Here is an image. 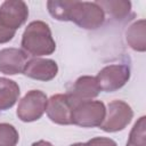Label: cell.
I'll return each mask as SVG.
<instances>
[{
	"instance_id": "1",
	"label": "cell",
	"mask_w": 146,
	"mask_h": 146,
	"mask_svg": "<svg viewBox=\"0 0 146 146\" xmlns=\"http://www.w3.org/2000/svg\"><path fill=\"white\" fill-rule=\"evenodd\" d=\"M21 46L22 50L34 58L51 55L56 50L51 30L43 21H33L27 24L22 35Z\"/></svg>"
},
{
	"instance_id": "2",
	"label": "cell",
	"mask_w": 146,
	"mask_h": 146,
	"mask_svg": "<svg viewBox=\"0 0 146 146\" xmlns=\"http://www.w3.org/2000/svg\"><path fill=\"white\" fill-rule=\"evenodd\" d=\"M70 21L84 30H96L105 22V13L96 2L75 0L71 13Z\"/></svg>"
},
{
	"instance_id": "3",
	"label": "cell",
	"mask_w": 146,
	"mask_h": 146,
	"mask_svg": "<svg viewBox=\"0 0 146 146\" xmlns=\"http://www.w3.org/2000/svg\"><path fill=\"white\" fill-rule=\"evenodd\" d=\"M106 107L100 100H83L75 103L72 110V124L82 128L100 127L105 120Z\"/></svg>"
},
{
	"instance_id": "4",
	"label": "cell",
	"mask_w": 146,
	"mask_h": 146,
	"mask_svg": "<svg viewBox=\"0 0 146 146\" xmlns=\"http://www.w3.org/2000/svg\"><path fill=\"white\" fill-rule=\"evenodd\" d=\"M133 117L131 106L120 99L112 100L106 108L105 120L99 127L105 132H117L127 128Z\"/></svg>"
},
{
	"instance_id": "5",
	"label": "cell",
	"mask_w": 146,
	"mask_h": 146,
	"mask_svg": "<svg viewBox=\"0 0 146 146\" xmlns=\"http://www.w3.org/2000/svg\"><path fill=\"white\" fill-rule=\"evenodd\" d=\"M47 95L41 90H30L19 100L16 114L23 122H34L39 120L47 107Z\"/></svg>"
},
{
	"instance_id": "6",
	"label": "cell",
	"mask_w": 146,
	"mask_h": 146,
	"mask_svg": "<svg viewBox=\"0 0 146 146\" xmlns=\"http://www.w3.org/2000/svg\"><path fill=\"white\" fill-rule=\"evenodd\" d=\"M95 78L100 91L113 92L121 89L129 81L130 68L124 64H111L103 67Z\"/></svg>"
},
{
	"instance_id": "7",
	"label": "cell",
	"mask_w": 146,
	"mask_h": 146,
	"mask_svg": "<svg viewBox=\"0 0 146 146\" xmlns=\"http://www.w3.org/2000/svg\"><path fill=\"white\" fill-rule=\"evenodd\" d=\"M29 17V7L22 0H6L0 5V23L9 30H18Z\"/></svg>"
},
{
	"instance_id": "8",
	"label": "cell",
	"mask_w": 146,
	"mask_h": 146,
	"mask_svg": "<svg viewBox=\"0 0 146 146\" xmlns=\"http://www.w3.org/2000/svg\"><path fill=\"white\" fill-rule=\"evenodd\" d=\"M73 106V100L68 94H56L48 99L46 113L51 122L60 125H68L72 124L71 115Z\"/></svg>"
},
{
	"instance_id": "9",
	"label": "cell",
	"mask_w": 146,
	"mask_h": 146,
	"mask_svg": "<svg viewBox=\"0 0 146 146\" xmlns=\"http://www.w3.org/2000/svg\"><path fill=\"white\" fill-rule=\"evenodd\" d=\"M58 73V65L55 60L49 58H40L35 57L27 60L23 74L27 78L38 81H50Z\"/></svg>"
},
{
	"instance_id": "10",
	"label": "cell",
	"mask_w": 146,
	"mask_h": 146,
	"mask_svg": "<svg viewBox=\"0 0 146 146\" xmlns=\"http://www.w3.org/2000/svg\"><path fill=\"white\" fill-rule=\"evenodd\" d=\"M27 54L18 48H5L0 50V72L6 75L23 73L27 63Z\"/></svg>"
},
{
	"instance_id": "11",
	"label": "cell",
	"mask_w": 146,
	"mask_h": 146,
	"mask_svg": "<svg viewBox=\"0 0 146 146\" xmlns=\"http://www.w3.org/2000/svg\"><path fill=\"white\" fill-rule=\"evenodd\" d=\"M99 91L100 88L95 76L82 75L75 80L72 89L67 94L73 100V104H75L83 100H92L99 95Z\"/></svg>"
},
{
	"instance_id": "12",
	"label": "cell",
	"mask_w": 146,
	"mask_h": 146,
	"mask_svg": "<svg viewBox=\"0 0 146 146\" xmlns=\"http://www.w3.org/2000/svg\"><path fill=\"white\" fill-rule=\"evenodd\" d=\"M21 95L19 86L14 80L0 78V111L11 108Z\"/></svg>"
},
{
	"instance_id": "13",
	"label": "cell",
	"mask_w": 146,
	"mask_h": 146,
	"mask_svg": "<svg viewBox=\"0 0 146 146\" xmlns=\"http://www.w3.org/2000/svg\"><path fill=\"white\" fill-rule=\"evenodd\" d=\"M146 27H145V19H139L132 23L127 32H125V40L129 47L136 51L144 52L146 50Z\"/></svg>"
},
{
	"instance_id": "14",
	"label": "cell",
	"mask_w": 146,
	"mask_h": 146,
	"mask_svg": "<svg viewBox=\"0 0 146 146\" xmlns=\"http://www.w3.org/2000/svg\"><path fill=\"white\" fill-rule=\"evenodd\" d=\"M104 13H107L115 19H123L125 18L130 10H131V2L123 1V0H102L96 1Z\"/></svg>"
},
{
	"instance_id": "15",
	"label": "cell",
	"mask_w": 146,
	"mask_h": 146,
	"mask_svg": "<svg viewBox=\"0 0 146 146\" xmlns=\"http://www.w3.org/2000/svg\"><path fill=\"white\" fill-rule=\"evenodd\" d=\"M75 0H49L47 1V8L49 14L57 21H70V13Z\"/></svg>"
},
{
	"instance_id": "16",
	"label": "cell",
	"mask_w": 146,
	"mask_h": 146,
	"mask_svg": "<svg viewBox=\"0 0 146 146\" xmlns=\"http://www.w3.org/2000/svg\"><path fill=\"white\" fill-rule=\"evenodd\" d=\"M146 116H141L133 124L127 143L135 146H146Z\"/></svg>"
},
{
	"instance_id": "17",
	"label": "cell",
	"mask_w": 146,
	"mask_h": 146,
	"mask_svg": "<svg viewBox=\"0 0 146 146\" xmlns=\"http://www.w3.org/2000/svg\"><path fill=\"white\" fill-rule=\"evenodd\" d=\"M18 140V131L13 124L0 123V146H16Z\"/></svg>"
},
{
	"instance_id": "18",
	"label": "cell",
	"mask_w": 146,
	"mask_h": 146,
	"mask_svg": "<svg viewBox=\"0 0 146 146\" xmlns=\"http://www.w3.org/2000/svg\"><path fill=\"white\" fill-rule=\"evenodd\" d=\"M84 146H117V144L107 137H95L84 143Z\"/></svg>"
},
{
	"instance_id": "19",
	"label": "cell",
	"mask_w": 146,
	"mask_h": 146,
	"mask_svg": "<svg viewBox=\"0 0 146 146\" xmlns=\"http://www.w3.org/2000/svg\"><path fill=\"white\" fill-rule=\"evenodd\" d=\"M15 34H16V31L9 30L0 23V44L9 42L15 36Z\"/></svg>"
},
{
	"instance_id": "20",
	"label": "cell",
	"mask_w": 146,
	"mask_h": 146,
	"mask_svg": "<svg viewBox=\"0 0 146 146\" xmlns=\"http://www.w3.org/2000/svg\"><path fill=\"white\" fill-rule=\"evenodd\" d=\"M31 146H54V145L47 140H38V141H34Z\"/></svg>"
},
{
	"instance_id": "21",
	"label": "cell",
	"mask_w": 146,
	"mask_h": 146,
	"mask_svg": "<svg viewBox=\"0 0 146 146\" xmlns=\"http://www.w3.org/2000/svg\"><path fill=\"white\" fill-rule=\"evenodd\" d=\"M70 146H84V143H74V144H72Z\"/></svg>"
},
{
	"instance_id": "22",
	"label": "cell",
	"mask_w": 146,
	"mask_h": 146,
	"mask_svg": "<svg viewBox=\"0 0 146 146\" xmlns=\"http://www.w3.org/2000/svg\"><path fill=\"white\" fill-rule=\"evenodd\" d=\"M125 146H135V145H131V144H129V143H127V145Z\"/></svg>"
}]
</instances>
